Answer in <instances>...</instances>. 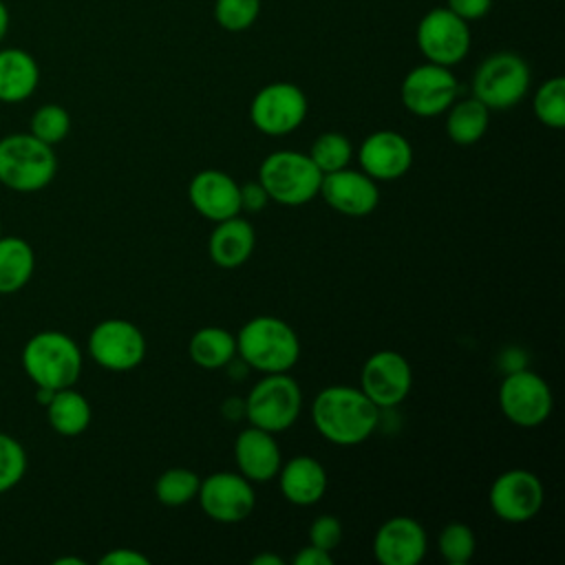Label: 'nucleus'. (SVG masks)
<instances>
[{
  "label": "nucleus",
  "instance_id": "c9c22d12",
  "mask_svg": "<svg viewBox=\"0 0 565 565\" xmlns=\"http://www.w3.org/2000/svg\"><path fill=\"white\" fill-rule=\"evenodd\" d=\"M269 203V196L265 192V188L258 183V181H252V183H245L241 185V212H260L265 205Z\"/></svg>",
  "mask_w": 565,
  "mask_h": 565
},
{
  "label": "nucleus",
  "instance_id": "9d476101",
  "mask_svg": "<svg viewBox=\"0 0 565 565\" xmlns=\"http://www.w3.org/2000/svg\"><path fill=\"white\" fill-rule=\"evenodd\" d=\"M307 97L291 82H274L263 86L252 104L249 119L256 130L280 137L294 132L307 117Z\"/></svg>",
  "mask_w": 565,
  "mask_h": 565
},
{
  "label": "nucleus",
  "instance_id": "7ed1b4c3",
  "mask_svg": "<svg viewBox=\"0 0 565 565\" xmlns=\"http://www.w3.org/2000/svg\"><path fill=\"white\" fill-rule=\"evenodd\" d=\"M22 369L35 386L53 391L68 388L79 380L82 351L62 331H38L22 349Z\"/></svg>",
  "mask_w": 565,
  "mask_h": 565
},
{
  "label": "nucleus",
  "instance_id": "412c9836",
  "mask_svg": "<svg viewBox=\"0 0 565 565\" xmlns=\"http://www.w3.org/2000/svg\"><path fill=\"white\" fill-rule=\"evenodd\" d=\"M276 477L282 497L294 505H313L324 497L327 472L322 463L309 455L291 457L280 466Z\"/></svg>",
  "mask_w": 565,
  "mask_h": 565
},
{
  "label": "nucleus",
  "instance_id": "c756f323",
  "mask_svg": "<svg viewBox=\"0 0 565 565\" xmlns=\"http://www.w3.org/2000/svg\"><path fill=\"white\" fill-rule=\"evenodd\" d=\"M532 106L543 126L561 130L565 126V79L552 77L543 82L534 93Z\"/></svg>",
  "mask_w": 565,
  "mask_h": 565
},
{
  "label": "nucleus",
  "instance_id": "6ab92c4d",
  "mask_svg": "<svg viewBox=\"0 0 565 565\" xmlns=\"http://www.w3.org/2000/svg\"><path fill=\"white\" fill-rule=\"evenodd\" d=\"M426 550V530L411 516L384 521L373 536V554L382 565H417Z\"/></svg>",
  "mask_w": 565,
  "mask_h": 565
},
{
  "label": "nucleus",
  "instance_id": "e433bc0d",
  "mask_svg": "<svg viewBox=\"0 0 565 565\" xmlns=\"http://www.w3.org/2000/svg\"><path fill=\"white\" fill-rule=\"evenodd\" d=\"M490 7L492 0H448V9L466 22L483 18L490 11Z\"/></svg>",
  "mask_w": 565,
  "mask_h": 565
},
{
  "label": "nucleus",
  "instance_id": "f257e3e1",
  "mask_svg": "<svg viewBox=\"0 0 565 565\" xmlns=\"http://www.w3.org/2000/svg\"><path fill=\"white\" fill-rule=\"evenodd\" d=\"M311 419L327 441L335 446H358L377 428L380 408L362 393V388L335 384L316 395Z\"/></svg>",
  "mask_w": 565,
  "mask_h": 565
},
{
  "label": "nucleus",
  "instance_id": "a19ab883",
  "mask_svg": "<svg viewBox=\"0 0 565 565\" xmlns=\"http://www.w3.org/2000/svg\"><path fill=\"white\" fill-rule=\"evenodd\" d=\"M7 31H9V9H7V4L0 0V42L4 40Z\"/></svg>",
  "mask_w": 565,
  "mask_h": 565
},
{
  "label": "nucleus",
  "instance_id": "20e7f679",
  "mask_svg": "<svg viewBox=\"0 0 565 565\" xmlns=\"http://www.w3.org/2000/svg\"><path fill=\"white\" fill-rule=\"evenodd\" d=\"M57 172L53 146L31 132H13L0 139V183L13 192H38Z\"/></svg>",
  "mask_w": 565,
  "mask_h": 565
},
{
  "label": "nucleus",
  "instance_id": "2eb2a0df",
  "mask_svg": "<svg viewBox=\"0 0 565 565\" xmlns=\"http://www.w3.org/2000/svg\"><path fill=\"white\" fill-rule=\"evenodd\" d=\"M413 386V371L408 360L391 349L373 353L360 373L362 393L382 411L397 406Z\"/></svg>",
  "mask_w": 565,
  "mask_h": 565
},
{
  "label": "nucleus",
  "instance_id": "4c0bfd02",
  "mask_svg": "<svg viewBox=\"0 0 565 565\" xmlns=\"http://www.w3.org/2000/svg\"><path fill=\"white\" fill-rule=\"evenodd\" d=\"M102 565H148L150 558L143 556L141 552L137 550H130V547H117V550H110L108 554H104L99 558Z\"/></svg>",
  "mask_w": 565,
  "mask_h": 565
},
{
  "label": "nucleus",
  "instance_id": "c03bdc74",
  "mask_svg": "<svg viewBox=\"0 0 565 565\" xmlns=\"http://www.w3.org/2000/svg\"><path fill=\"white\" fill-rule=\"evenodd\" d=\"M0 236H2V223H0Z\"/></svg>",
  "mask_w": 565,
  "mask_h": 565
},
{
  "label": "nucleus",
  "instance_id": "5701e85b",
  "mask_svg": "<svg viewBox=\"0 0 565 565\" xmlns=\"http://www.w3.org/2000/svg\"><path fill=\"white\" fill-rule=\"evenodd\" d=\"M40 82L35 57L18 46L0 49V102L18 104L29 99Z\"/></svg>",
  "mask_w": 565,
  "mask_h": 565
},
{
  "label": "nucleus",
  "instance_id": "c85d7f7f",
  "mask_svg": "<svg viewBox=\"0 0 565 565\" xmlns=\"http://www.w3.org/2000/svg\"><path fill=\"white\" fill-rule=\"evenodd\" d=\"M351 157H353L351 141L342 132H322L320 137L313 139L309 150V159L316 163V168L322 174L347 168Z\"/></svg>",
  "mask_w": 565,
  "mask_h": 565
},
{
  "label": "nucleus",
  "instance_id": "4468645a",
  "mask_svg": "<svg viewBox=\"0 0 565 565\" xmlns=\"http://www.w3.org/2000/svg\"><path fill=\"white\" fill-rule=\"evenodd\" d=\"M490 510L508 523H525L534 519L543 505L541 479L523 468L501 472L488 492Z\"/></svg>",
  "mask_w": 565,
  "mask_h": 565
},
{
  "label": "nucleus",
  "instance_id": "f03ea898",
  "mask_svg": "<svg viewBox=\"0 0 565 565\" xmlns=\"http://www.w3.org/2000/svg\"><path fill=\"white\" fill-rule=\"evenodd\" d=\"M236 355L260 373H287L300 358V340L285 320L256 316L236 333Z\"/></svg>",
  "mask_w": 565,
  "mask_h": 565
},
{
  "label": "nucleus",
  "instance_id": "79ce46f5",
  "mask_svg": "<svg viewBox=\"0 0 565 565\" xmlns=\"http://www.w3.org/2000/svg\"><path fill=\"white\" fill-rule=\"evenodd\" d=\"M53 388H44V386H38L35 388V402L40 404V406H46L49 402H51V397H53Z\"/></svg>",
  "mask_w": 565,
  "mask_h": 565
},
{
  "label": "nucleus",
  "instance_id": "1a4fd4ad",
  "mask_svg": "<svg viewBox=\"0 0 565 565\" xmlns=\"http://www.w3.org/2000/svg\"><path fill=\"white\" fill-rule=\"evenodd\" d=\"M415 42L428 62L450 68L468 55L470 29L448 7H435L419 20Z\"/></svg>",
  "mask_w": 565,
  "mask_h": 565
},
{
  "label": "nucleus",
  "instance_id": "473e14b6",
  "mask_svg": "<svg viewBox=\"0 0 565 565\" xmlns=\"http://www.w3.org/2000/svg\"><path fill=\"white\" fill-rule=\"evenodd\" d=\"M260 13V0H216L214 20L230 33L247 31Z\"/></svg>",
  "mask_w": 565,
  "mask_h": 565
},
{
  "label": "nucleus",
  "instance_id": "0eeeda50",
  "mask_svg": "<svg viewBox=\"0 0 565 565\" xmlns=\"http://www.w3.org/2000/svg\"><path fill=\"white\" fill-rule=\"evenodd\" d=\"M530 88L527 62L510 51L486 57L472 77V97L490 110H508L516 106Z\"/></svg>",
  "mask_w": 565,
  "mask_h": 565
},
{
  "label": "nucleus",
  "instance_id": "b1692460",
  "mask_svg": "<svg viewBox=\"0 0 565 565\" xmlns=\"http://www.w3.org/2000/svg\"><path fill=\"white\" fill-rule=\"evenodd\" d=\"M446 113V135L457 146H472L488 130L490 108L477 97L455 99Z\"/></svg>",
  "mask_w": 565,
  "mask_h": 565
},
{
  "label": "nucleus",
  "instance_id": "dca6fc26",
  "mask_svg": "<svg viewBox=\"0 0 565 565\" xmlns=\"http://www.w3.org/2000/svg\"><path fill=\"white\" fill-rule=\"evenodd\" d=\"M318 194L327 201L329 207L353 218L369 216L380 203L377 181H373L362 170H351L349 166L322 174Z\"/></svg>",
  "mask_w": 565,
  "mask_h": 565
},
{
  "label": "nucleus",
  "instance_id": "4be33fe9",
  "mask_svg": "<svg viewBox=\"0 0 565 565\" xmlns=\"http://www.w3.org/2000/svg\"><path fill=\"white\" fill-rule=\"evenodd\" d=\"M254 247H256L254 227L249 221L241 216L218 221L207 241L210 258L221 269H236L245 265Z\"/></svg>",
  "mask_w": 565,
  "mask_h": 565
},
{
  "label": "nucleus",
  "instance_id": "cd10ccee",
  "mask_svg": "<svg viewBox=\"0 0 565 565\" xmlns=\"http://www.w3.org/2000/svg\"><path fill=\"white\" fill-rule=\"evenodd\" d=\"M199 483H201V479L194 470L168 468L154 481V497L163 505L179 508V505H185L188 501L196 499Z\"/></svg>",
  "mask_w": 565,
  "mask_h": 565
},
{
  "label": "nucleus",
  "instance_id": "a878e982",
  "mask_svg": "<svg viewBox=\"0 0 565 565\" xmlns=\"http://www.w3.org/2000/svg\"><path fill=\"white\" fill-rule=\"evenodd\" d=\"M35 269L33 247L20 236H0V294H15Z\"/></svg>",
  "mask_w": 565,
  "mask_h": 565
},
{
  "label": "nucleus",
  "instance_id": "bb28decb",
  "mask_svg": "<svg viewBox=\"0 0 565 565\" xmlns=\"http://www.w3.org/2000/svg\"><path fill=\"white\" fill-rule=\"evenodd\" d=\"M188 355L207 371L227 366L236 358V335L223 327H203L190 338Z\"/></svg>",
  "mask_w": 565,
  "mask_h": 565
},
{
  "label": "nucleus",
  "instance_id": "2f4dec72",
  "mask_svg": "<svg viewBox=\"0 0 565 565\" xmlns=\"http://www.w3.org/2000/svg\"><path fill=\"white\" fill-rule=\"evenodd\" d=\"M68 130H71V115L60 104H44L31 117V135L49 146L64 141Z\"/></svg>",
  "mask_w": 565,
  "mask_h": 565
},
{
  "label": "nucleus",
  "instance_id": "a211bd4d",
  "mask_svg": "<svg viewBox=\"0 0 565 565\" xmlns=\"http://www.w3.org/2000/svg\"><path fill=\"white\" fill-rule=\"evenodd\" d=\"M192 207L207 221H225L241 214V185L223 170H201L188 185Z\"/></svg>",
  "mask_w": 565,
  "mask_h": 565
},
{
  "label": "nucleus",
  "instance_id": "72a5a7b5",
  "mask_svg": "<svg viewBox=\"0 0 565 565\" xmlns=\"http://www.w3.org/2000/svg\"><path fill=\"white\" fill-rule=\"evenodd\" d=\"M24 472L26 450L15 437L0 433V494L15 488L22 481Z\"/></svg>",
  "mask_w": 565,
  "mask_h": 565
},
{
  "label": "nucleus",
  "instance_id": "ea45409f",
  "mask_svg": "<svg viewBox=\"0 0 565 565\" xmlns=\"http://www.w3.org/2000/svg\"><path fill=\"white\" fill-rule=\"evenodd\" d=\"M252 565H282V558L274 554H258L252 558Z\"/></svg>",
  "mask_w": 565,
  "mask_h": 565
},
{
  "label": "nucleus",
  "instance_id": "f8f14e48",
  "mask_svg": "<svg viewBox=\"0 0 565 565\" xmlns=\"http://www.w3.org/2000/svg\"><path fill=\"white\" fill-rule=\"evenodd\" d=\"M459 84L448 66L419 64L406 73L399 95L406 110L417 117H437L450 108L457 99Z\"/></svg>",
  "mask_w": 565,
  "mask_h": 565
},
{
  "label": "nucleus",
  "instance_id": "37998d69",
  "mask_svg": "<svg viewBox=\"0 0 565 565\" xmlns=\"http://www.w3.org/2000/svg\"><path fill=\"white\" fill-rule=\"evenodd\" d=\"M84 565V561L82 558H73V556H62V558H57L55 561V565Z\"/></svg>",
  "mask_w": 565,
  "mask_h": 565
},
{
  "label": "nucleus",
  "instance_id": "6e6552de",
  "mask_svg": "<svg viewBox=\"0 0 565 565\" xmlns=\"http://www.w3.org/2000/svg\"><path fill=\"white\" fill-rule=\"evenodd\" d=\"M499 406L512 424L521 428H536L552 415L554 397L550 384L541 375L519 369L505 373L499 386Z\"/></svg>",
  "mask_w": 565,
  "mask_h": 565
},
{
  "label": "nucleus",
  "instance_id": "423d86ee",
  "mask_svg": "<svg viewBox=\"0 0 565 565\" xmlns=\"http://www.w3.org/2000/svg\"><path fill=\"white\" fill-rule=\"evenodd\" d=\"M302 408L298 382L287 373H265L245 397V417L252 426L269 433L291 428Z\"/></svg>",
  "mask_w": 565,
  "mask_h": 565
},
{
  "label": "nucleus",
  "instance_id": "ddd939ff",
  "mask_svg": "<svg viewBox=\"0 0 565 565\" xmlns=\"http://www.w3.org/2000/svg\"><path fill=\"white\" fill-rule=\"evenodd\" d=\"M201 510L218 523H238L247 519L256 505L252 481L241 472H212L199 483L196 492Z\"/></svg>",
  "mask_w": 565,
  "mask_h": 565
},
{
  "label": "nucleus",
  "instance_id": "f3484780",
  "mask_svg": "<svg viewBox=\"0 0 565 565\" xmlns=\"http://www.w3.org/2000/svg\"><path fill=\"white\" fill-rule=\"evenodd\" d=\"M358 161L362 172L373 181H395L408 172L413 148L404 135L395 130H377L360 143Z\"/></svg>",
  "mask_w": 565,
  "mask_h": 565
},
{
  "label": "nucleus",
  "instance_id": "39448f33",
  "mask_svg": "<svg viewBox=\"0 0 565 565\" xmlns=\"http://www.w3.org/2000/svg\"><path fill=\"white\" fill-rule=\"evenodd\" d=\"M322 172L309 154L296 150H276L267 154L258 168V183L269 201L282 205H305L320 190Z\"/></svg>",
  "mask_w": 565,
  "mask_h": 565
},
{
  "label": "nucleus",
  "instance_id": "58836bf2",
  "mask_svg": "<svg viewBox=\"0 0 565 565\" xmlns=\"http://www.w3.org/2000/svg\"><path fill=\"white\" fill-rule=\"evenodd\" d=\"M291 563L294 565H331L333 556H331V552H324L316 545H307L291 558Z\"/></svg>",
  "mask_w": 565,
  "mask_h": 565
},
{
  "label": "nucleus",
  "instance_id": "393cba45",
  "mask_svg": "<svg viewBox=\"0 0 565 565\" xmlns=\"http://www.w3.org/2000/svg\"><path fill=\"white\" fill-rule=\"evenodd\" d=\"M44 408L49 424L57 435L75 437L82 435L90 424V404L73 386L55 391Z\"/></svg>",
  "mask_w": 565,
  "mask_h": 565
},
{
  "label": "nucleus",
  "instance_id": "9b49d317",
  "mask_svg": "<svg viewBox=\"0 0 565 565\" xmlns=\"http://www.w3.org/2000/svg\"><path fill=\"white\" fill-rule=\"evenodd\" d=\"M88 353L106 371H130L146 355V338L137 324L124 318H106L93 327Z\"/></svg>",
  "mask_w": 565,
  "mask_h": 565
},
{
  "label": "nucleus",
  "instance_id": "7c9ffc66",
  "mask_svg": "<svg viewBox=\"0 0 565 565\" xmlns=\"http://www.w3.org/2000/svg\"><path fill=\"white\" fill-rule=\"evenodd\" d=\"M477 547V539L475 532L470 530V525L452 521L448 523L439 539H437V550L444 556V561H448L450 565H466Z\"/></svg>",
  "mask_w": 565,
  "mask_h": 565
},
{
  "label": "nucleus",
  "instance_id": "aec40b11",
  "mask_svg": "<svg viewBox=\"0 0 565 565\" xmlns=\"http://www.w3.org/2000/svg\"><path fill=\"white\" fill-rule=\"evenodd\" d=\"M234 457L241 475L252 483L271 481L282 466L280 448L274 439V433L252 424L238 433L234 441Z\"/></svg>",
  "mask_w": 565,
  "mask_h": 565
},
{
  "label": "nucleus",
  "instance_id": "f704fd0d",
  "mask_svg": "<svg viewBox=\"0 0 565 565\" xmlns=\"http://www.w3.org/2000/svg\"><path fill=\"white\" fill-rule=\"evenodd\" d=\"M340 541H342V525L335 516L322 514L313 519L309 527V545H316L324 552H333L340 545Z\"/></svg>",
  "mask_w": 565,
  "mask_h": 565
}]
</instances>
